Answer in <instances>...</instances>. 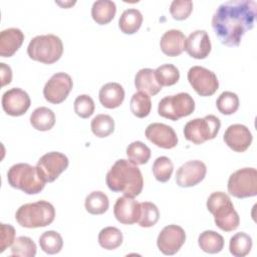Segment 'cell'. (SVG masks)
I'll return each instance as SVG.
<instances>
[{
    "label": "cell",
    "mask_w": 257,
    "mask_h": 257,
    "mask_svg": "<svg viewBox=\"0 0 257 257\" xmlns=\"http://www.w3.org/2000/svg\"><path fill=\"white\" fill-rule=\"evenodd\" d=\"M216 106L225 115L233 114L239 108V97L232 91H223L216 100Z\"/></svg>",
    "instance_id": "cell-36"
},
{
    "label": "cell",
    "mask_w": 257,
    "mask_h": 257,
    "mask_svg": "<svg viewBox=\"0 0 257 257\" xmlns=\"http://www.w3.org/2000/svg\"><path fill=\"white\" fill-rule=\"evenodd\" d=\"M68 158L59 152H49L37 162L36 168L45 183L54 182L68 167Z\"/></svg>",
    "instance_id": "cell-11"
},
{
    "label": "cell",
    "mask_w": 257,
    "mask_h": 257,
    "mask_svg": "<svg viewBox=\"0 0 257 257\" xmlns=\"http://www.w3.org/2000/svg\"><path fill=\"white\" fill-rule=\"evenodd\" d=\"M63 53V43L54 34L37 35L33 37L27 47L28 56L45 64H52L60 59Z\"/></svg>",
    "instance_id": "cell-6"
},
{
    "label": "cell",
    "mask_w": 257,
    "mask_h": 257,
    "mask_svg": "<svg viewBox=\"0 0 257 257\" xmlns=\"http://www.w3.org/2000/svg\"><path fill=\"white\" fill-rule=\"evenodd\" d=\"M151 149L140 141L131 143L126 148L127 159L136 166L147 164L151 158Z\"/></svg>",
    "instance_id": "cell-31"
},
{
    "label": "cell",
    "mask_w": 257,
    "mask_h": 257,
    "mask_svg": "<svg viewBox=\"0 0 257 257\" xmlns=\"http://www.w3.org/2000/svg\"><path fill=\"white\" fill-rule=\"evenodd\" d=\"M221 127L219 117L214 114H208L203 118H194L188 121L184 126V136L187 141L201 145L206 141L217 137Z\"/></svg>",
    "instance_id": "cell-7"
},
{
    "label": "cell",
    "mask_w": 257,
    "mask_h": 257,
    "mask_svg": "<svg viewBox=\"0 0 257 257\" xmlns=\"http://www.w3.org/2000/svg\"><path fill=\"white\" fill-rule=\"evenodd\" d=\"M73 86L72 78L65 72L54 73L43 87L44 98L53 104L63 102Z\"/></svg>",
    "instance_id": "cell-12"
},
{
    "label": "cell",
    "mask_w": 257,
    "mask_h": 257,
    "mask_svg": "<svg viewBox=\"0 0 257 257\" xmlns=\"http://www.w3.org/2000/svg\"><path fill=\"white\" fill-rule=\"evenodd\" d=\"M194 110L195 101L187 92H179L175 95L165 96L160 100L158 105L159 114L174 121L190 115Z\"/></svg>",
    "instance_id": "cell-8"
},
{
    "label": "cell",
    "mask_w": 257,
    "mask_h": 257,
    "mask_svg": "<svg viewBox=\"0 0 257 257\" xmlns=\"http://www.w3.org/2000/svg\"><path fill=\"white\" fill-rule=\"evenodd\" d=\"M145 136L155 146L166 150L173 149L178 144V137L174 128L161 122L149 124L145 131Z\"/></svg>",
    "instance_id": "cell-16"
},
{
    "label": "cell",
    "mask_w": 257,
    "mask_h": 257,
    "mask_svg": "<svg viewBox=\"0 0 257 257\" xmlns=\"http://www.w3.org/2000/svg\"><path fill=\"white\" fill-rule=\"evenodd\" d=\"M36 244L33 240L26 236L17 237L11 247V254L13 256L33 257L36 255Z\"/></svg>",
    "instance_id": "cell-39"
},
{
    "label": "cell",
    "mask_w": 257,
    "mask_h": 257,
    "mask_svg": "<svg viewBox=\"0 0 257 257\" xmlns=\"http://www.w3.org/2000/svg\"><path fill=\"white\" fill-rule=\"evenodd\" d=\"M257 3L254 0H230L216 9L212 28L226 46H238L244 34L254 27Z\"/></svg>",
    "instance_id": "cell-1"
},
{
    "label": "cell",
    "mask_w": 257,
    "mask_h": 257,
    "mask_svg": "<svg viewBox=\"0 0 257 257\" xmlns=\"http://www.w3.org/2000/svg\"><path fill=\"white\" fill-rule=\"evenodd\" d=\"M188 80L194 90L201 96L214 94L219 87L217 75L203 66H193L188 71Z\"/></svg>",
    "instance_id": "cell-10"
},
{
    "label": "cell",
    "mask_w": 257,
    "mask_h": 257,
    "mask_svg": "<svg viewBox=\"0 0 257 257\" xmlns=\"http://www.w3.org/2000/svg\"><path fill=\"white\" fill-rule=\"evenodd\" d=\"M15 229L10 224H1V239H0V253L11 246L15 240Z\"/></svg>",
    "instance_id": "cell-42"
},
{
    "label": "cell",
    "mask_w": 257,
    "mask_h": 257,
    "mask_svg": "<svg viewBox=\"0 0 257 257\" xmlns=\"http://www.w3.org/2000/svg\"><path fill=\"white\" fill-rule=\"evenodd\" d=\"M30 123L37 131H49L55 123V114L50 108L46 106L37 107L32 111L30 115Z\"/></svg>",
    "instance_id": "cell-26"
},
{
    "label": "cell",
    "mask_w": 257,
    "mask_h": 257,
    "mask_svg": "<svg viewBox=\"0 0 257 257\" xmlns=\"http://www.w3.org/2000/svg\"><path fill=\"white\" fill-rule=\"evenodd\" d=\"M122 233L116 227H105L100 230L98 234L99 245L106 250H114L122 243Z\"/></svg>",
    "instance_id": "cell-29"
},
{
    "label": "cell",
    "mask_w": 257,
    "mask_h": 257,
    "mask_svg": "<svg viewBox=\"0 0 257 257\" xmlns=\"http://www.w3.org/2000/svg\"><path fill=\"white\" fill-rule=\"evenodd\" d=\"M228 193L238 199L257 195V171L254 168L239 169L230 175L227 185Z\"/></svg>",
    "instance_id": "cell-9"
},
{
    "label": "cell",
    "mask_w": 257,
    "mask_h": 257,
    "mask_svg": "<svg viewBox=\"0 0 257 257\" xmlns=\"http://www.w3.org/2000/svg\"><path fill=\"white\" fill-rule=\"evenodd\" d=\"M90 128L97 138H106L114 131V120L110 115L100 113L92 118Z\"/></svg>",
    "instance_id": "cell-33"
},
{
    "label": "cell",
    "mask_w": 257,
    "mask_h": 257,
    "mask_svg": "<svg viewBox=\"0 0 257 257\" xmlns=\"http://www.w3.org/2000/svg\"><path fill=\"white\" fill-rule=\"evenodd\" d=\"M185 34L178 29H170L166 31L160 40V47L164 54L175 57L185 50Z\"/></svg>",
    "instance_id": "cell-20"
},
{
    "label": "cell",
    "mask_w": 257,
    "mask_h": 257,
    "mask_svg": "<svg viewBox=\"0 0 257 257\" xmlns=\"http://www.w3.org/2000/svg\"><path fill=\"white\" fill-rule=\"evenodd\" d=\"M207 173L206 165L199 161L193 160L183 164L176 173V183L181 188H190L201 183Z\"/></svg>",
    "instance_id": "cell-15"
},
{
    "label": "cell",
    "mask_w": 257,
    "mask_h": 257,
    "mask_svg": "<svg viewBox=\"0 0 257 257\" xmlns=\"http://www.w3.org/2000/svg\"><path fill=\"white\" fill-rule=\"evenodd\" d=\"M98 98L102 106L105 108H116L124 99V89L117 82H108L101 86Z\"/></svg>",
    "instance_id": "cell-22"
},
{
    "label": "cell",
    "mask_w": 257,
    "mask_h": 257,
    "mask_svg": "<svg viewBox=\"0 0 257 257\" xmlns=\"http://www.w3.org/2000/svg\"><path fill=\"white\" fill-rule=\"evenodd\" d=\"M143 19V14L140 10L130 8L121 13L118 19V27L124 34H134L141 28Z\"/></svg>",
    "instance_id": "cell-25"
},
{
    "label": "cell",
    "mask_w": 257,
    "mask_h": 257,
    "mask_svg": "<svg viewBox=\"0 0 257 257\" xmlns=\"http://www.w3.org/2000/svg\"><path fill=\"white\" fill-rule=\"evenodd\" d=\"M186 233L185 230L175 224L168 225L163 228L157 238V245L159 250L165 255H174L185 244Z\"/></svg>",
    "instance_id": "cell-13"
},
{
    "label": "cell",
    "mask_w": 257,
    "mask_h": 257,
    "mask_svg": "<svg viewBox=\"0 0 257 257\" xmlns=\"http://www.w3.org/2000/svg\"><path fill=\"white\" fill-rule=\"evenodd\" d=\"M207 209L214 216L216 226L225 232H231L238 228L240 218L230 197L223 192L212 193L207 200Z\"/></svg>",
    "instance_id": "cell-3"
},
{
    "label": "cell",
    "mask_w": 257,
    "mask_h": 257,
    "mask_svg": "<svg viewBox=\"0 0 257 257\" xmlns=\"http://www.w3.org/2000/svg\"><path fill=\"white\" fill-rule=\"evenodd\" d=\"M55 218V209L48 201L40 200L20 206L16 213L17 223L24 228L33 229L50 225Z\"/></svg>",
    "instance_id": "cell-4"
},
{
    "label": "cell",
    "mask_w": 257,
    "mask_h": 257,
    "mask_svg": "<svg viewBox=\"0 0 257 257\" xmlns=\"http://www.w3.org/2000/svg\"><path fill=\"white\" fill-rule=\"evenodd\" d=\"M252 248V238L244 233L239 232L233 235L229 242V251L235 257H244L248 255Z\"/></svg>",
    "instance_id": "cell-30"
},
{
    "label": "cell",
    "mask_w": 257,
    "mask_h": 257,
    "mask_svg": "<svg viewBox=\"0 0 257 257\" xmlns=\"http://www.w3.org/2000/svg\"><path fill=\"white\" fill-rule=\"evenodd\" d=\"M198 244L204 252L216 254L221 252L224 248V238L215 231L206 230L199 235Z\"/></svg>",
    "instance_id": "cell-27"
},
{
    "label": "cell",
    "mask_w": 257,
    "mask_h": 257,
    "mask_svg": "<svg viewBox=\"0 0 257 257\" xmlns=\"http://www.w3.org/2000/svg\"><path fill=\"white\" fill-rule=\"evenodd\" d=\"M212 49L210 37L205 30L193 31L185 41L186 52L195 59L206 58Z\"/></svg>",
    "instance_id": "cell-19"
},
{
    "label": "cell",
    "mask_w": 257,
    "mask_h": 257,
    "mask_svg": "<svg viewBox=\"0 0 257 257\" xmlns=\"http://www.w3.org/2000/svg\"><path fill=\"white\" fill-rule=\"evenodd\" d=\"M1 103L3 110L8 115L20 116L28 110L31 100L25 90L19 87H13L3 93Z\"/></svg>",
    "instance_id": "cell-14"
},
{
    "label": "cell",
    "mask_w": 257,
    "mask_h": 257,
    "mask_svg": "<svg viewBox=\"0 0 257 257\" xmlns=\"http://www.w3.org/2000/svg\"><path fill=\"white\" fill-rule=\"evenodd\" d=\"M193 11L191 0H174L170 5V13L176 20L187 19Z\"/></svg>",
    "instance_id": "cell-41"
},
{
    "label": "cell",
    "mask_w": 257,
    "mask_h": 257,
    "mask_svg": "<svg viewBox=\"0 0 257 257\" xmlns=\"http://www.w3.org/2000/svg\"><path fill=\"white\" fill-rule=\"evenodd\" d=\"M130 108L133 114L139 118L148 116L152 109V101L150 95L142 91L134 93L131 98Z\"/></svg>",
    "instance_id": "cell-32"
},
{
    "label": "cell",
    "mask_w": 257,
    "mask_h": 257,
    "mask_svg": "<svg viewBox=\"0 0 257 257\" xmlns=\"http://www.w3.org/2000/svg\"><path fill=\"white\" fill-rule=\"evenodd\" d=\"M135 85L139 91L149 95H156L162 90V86L155 76V70L152 68H142L135 76Z\"/></svg>",
    "instance_id": "cell-23"
},
{
    "label": "cell",
    "mask_w": 257,
    "mask_h": 257,
    "mask_svg": "<svg viewBox=\"0 0 257 257\" xmlns=\"http://www.w3.org/2000/svg\"><path fill=\"white\" fill-rule=\"evenodd\" d=\"M7 181L12 188L21 190L27 195L38 194L45 186V181L39 175L36 166L33 167L26 163L10 167L7 172Z\"/></svg>",
    "instance_id": "cell-5"
},
{
    "label": "cell",
    "mask_w": 257,
    "mask_h": 257,
    "mask_svg": "<svg viewBox=\"0 0 257 257\" xmlns=\"http://www.w3.org/2000/svg\"><path fill=\"white\" fill-rule=\"evenodd\" d=\"M24 41V34L19 28L11 27L0 33V55L11 57L20 48Z\"/></svg>",
    "instance_id": "cell-21"
},
{
    "label": "cell",
    "mask_w": 257,
    "mask_h": 257,
    "mask_svg": "<svg viewBox=\"0 0 257 257\" xmlns=\"http://www.w3.org/2000/svg\"><path fill=\"white\" fill-rule=\"evenodd\" d=\"M0 67H1V69H0L1 70V85L5 86L11 82L12 70H11L10 66L4 62L0 63Z\"/></svg>",
    "instance_id": "cell-43"
},
{
    "label": "cell",
    "mask_w": 257,
    "mask_h": 257,
    "mask_svg": "<svg viewBox=\"0 0 257 257\" xmlns=\"http://www.w3.org/2000/svg\"><path fill=\"white\" fill-rule=\"evenodd\" d=\"M116 12V6L110 0H97L91 7V17L99 25L109 23Z\"/></svg>",
    "instance_id": "cell-24"
},
{
    "label": "cell",
    "mask_w": 257,
    "mask_h": 257,
    "mask_svg": "<svg viewBox=\"0 0 257 257\" xmlns=\"http://www.w3.org/2000/svg\"><path fill=\"white\" fill-rule=\"evenodd\" d=\"M160 219V212L158 207L151 202L141 203V216L138 221L143 228H150L157 224Z\"/></svg>",
    "instance_id": "cell-38"
},
{
    "label": "cell",
    "mask_w": 257,
    "mask_h": 257,
    "mask_svg": "<svg viewBox=\"0 0 257 257\" xmlns=\"http://www.w3.org/2000/svg\"><path fill=\"white\" fill-rule=\"evenodd\" d=\"M113 215L121 224H135L139 221L141 216V203L136 201L133 197H119L114 203Z\"/></svg>",
    "instance_id": "cell-18"
},
{
    "label": "cell",
    "mask_w": 257,
    "mask_h": 257,
    "mask_svg": "<svg viewBox=\"0 0 257 257\" xmlns=\"http://www.w3.org/2000/svg\"><path fill=\"white\" fill-rule=\"evenodd\" d=\"M39 245L43 252L47 254H57L61 251L63 240L61 235L56 231H46L39 237Z\"/></svg>",
    "instance_id": "cell-34"
},
{
    "label": "cell",
    "mask_w": 257,
    "mask_h": 257,
    "mask_svg": "<svg viewBox=\"0 0 257 257\" xmlns=\"http://www.w3.org/2000/svg\"><path fill=\"white\" fill-rule=\"evenodd\" d=\"M223 140L231 150L237 153H242L250 147L253 137L246 125L234 123L227 127L224 133Z\"/></svg>",
    "instance_id": "cell-17"
},
{
    "label": "cell",
    "mask_w": 257,
    "mask_h": 257,
    "mask_svg": "<svg viewBox=\"0 0 257 257\" xmlns=\"http://www.w3.org/2000/svg\"><path fill=\"white\" fill-rule=\"evenodd\" d=\"M74 112L81 118H87L94 112V101L87 94L78 95L73 103Z\"/></svg>",
    "instance_id": "cell-40"
},
{
    "label": "cell",
    "mask_w": 257,
    "mask_h": 257,
    "mask_svg": "<svg viewBox=\"0 0 257 257\" xmlns=\"http://www.w3.org/2000/svg\"><path fill=\"white\" fill-rule=\"evenodd\" d=\"M155 76L161 86H171L179 81L180 71L174 64L166 63L157 67Z\"/></svg>",
    "instance_id": "cell-35"
},
{
    "label": "cell",
    "mask_w": 257,
    "mask_h": 257,
    "mask_svg": "<svg viewBox=\"0 0 257 257\" xmlns=\"http://www.w3.org/2000/svg\"><path fill=\"white\" fill-rule=\"evenodd\" d=\"M105 183L110 191L133 198L139 196L144 187L141 170L124 159H119L112 165L106 174Z\"/></svg>",
    "instance_id": "cell-2"
},
{
    "label": "cell",
    "mask_w": 257,
    "mask_h": 257,
    "mask_svg": "<svg viewBox=\"0 0 257 257\" xmlns=\"http://www.w3.org/2000/svg\"><path fill=\"white\" fill-rule=\"evenodd\" d=\"M152 170L157 181L161 183H166L172 177V174L174 171V165L168 157L162 156L155 160Z\"/></svg>",
    "instance_id": "cell-37"
},
{
    "label": "cell",
    "mask_w": 257,
    "mask_h": 257,
    "mask_svg": "<svg viewBox=\"0 0 257 257\" xmlns=\"http://www.w3.org/2000/svg\"><path fill=\"white\" fill-rule=\"evenodd\" d=\"M84 207L86 211L91 215H101L107 211L109 207V201L103 192L93 191L86 196Z\"/></svg>",
    "instance_id": "cell-28"
}]
</instances>
